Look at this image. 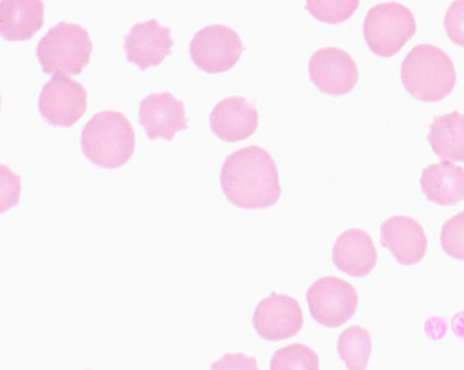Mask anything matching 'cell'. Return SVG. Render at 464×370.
Returning a JSON list of instances; mask_svg holds the SVG:
<instances>
[{
    "label": "cell",
    "instance_id": "6da1fadb",
    "mask_svg": "<svg viewBox=\"0 0 464 370\" xmlns=\"http://www.w3.org/2000/svg\"><path fill=\"white\" fill-rule=\"evenodd\" d=\"M221 190L234 206L261 210L281 199L282 187L276 164L258 146L239 148L227 157L220 173Z\"/></svg>",
    "mask_w": 464,
    "mask_h": 370
},
{
    "label": "cell",
    "instance_id": "7a4b0ae2",
    "mask_svg": "<svg viewBox=\"0 0 464 370\" xmlns=\"http://www.w3.org/2000/svg\"><path fill=\"white\" fill-rule=\"evenodd\" d=\"M401 82L415 100L440 102L455 88V65L450 55L436 45H416L402 61Z\"/></svg>",
    "mask_w": 464,
    "mask_h": 370
},
{
    "label": "cell",
    "instance_id": "3957f363",
    "mask_svg": "<svg viewBox=\"0 0 464 370\" xmlns=\"http://www.w3.org/2000/svg\"><path fill=\"white\" fill-rule=\"evenodd\" d=\"M135 145L132 124L120 111H101L82 128V153L105 169L124 166L132 158Z\"/></svg>",
    "mask_w": 464,
    "mask_h": 370
},
{
    "label": "cell",
    "instance_id": "277c9868",
    "mask_svg": "<svg viewBox=\"0 0 464 370\" xmlns=\"http://www.w3.org/2000/svg\"><path fill=\"white\" fill-rule=\"evenodd\" d=\"M92 42L79 24L61 21L53 26L37 44V58L44 73L65 71L80 74L90 63Z\"/></svg>",
    "mask_w": 464,
    "mask_h": 370
},
{
    "label": "cell",
    "instance_id": "5b68a950",
    "mask_svg": "<svg viewBox=\"0 0 464 370\" xmlns=\"http://www.w3.org/2000/svg\"><path fill=\"white\" fill-rule=\"evenodd\" d=\"M364 40L378 57L391 58L412 39L416 21L412 12L397 2H383L364 18Z\"/></svg>",
    "mask_w": 464,
    "mask_h": 370
},
{
    "label": "cell",
    "instance_id": "8992f818",
    "mask_svg": "<svg viewBox=\"0 0 464 370\" xmlns=\"http://www.w3.org/2000/svg\"><path fill=\"white\" fill-rule=\"evenodd\" d=\"M306 300L314 321L329 328L343 326L356 314L359 306L354 287L333 276L317 279L309 287Z\"/></svg>",
    "mask_w": 464,
    "mask_h": 370
},
{
    "label": "cell",
    "instance_id": "52a82bcc",
    "mask_svg": "<svg viewBox=\"0 0 464 370\" xmlns=\"http://www.w3.org/2000/svg\"><path fill=\"white\" fill-rule=\"evenodd\" d=\"M244 43L238 32L226 25L205 26L191 40L190 55L197 68L207 73H223L238 63Z\"/></svg>",
    "mask_w": 464,
    "mask_h": 370
},
{
    "label": "cell",
    "instance_id": "ba28073f",
    "mask_svg": "<svg viewBox=\"0 0 464 370\" xmlns=\"http://www.w3.org/2000/svg\"><path fill=\"white\" fill-rule=\"evenodd\" d=\"M39 109L50 124L73 127L87 110V90L82 82L57 71L40 92Z\"/></svg>",
    "mask_w": 464,
    "mask_h": 370
},
{
    "label": "cell",
    "instance_id": "9c48e42d",
    "mask_svg": "<svg viewBox=\"0 0 464 370\" xmlns=\"http://www.w3.org/2000/svg\"><path fill=\"white\" fill-rule=\"evenodd\" d=\"M309 77L323 94H349L359 81V68L353 58L337 47L317 50L309 60Z\"/></svg>",
    "mask_w": 464,
    "mask_h": 370
},
{
    "label": "cell",
    "instance_id": "30bf717a",
    "mask_svg": "<svg viewBox=\"0 0 464 370\" xmlns=\"http://www.w3.org/2000/svg\"><path fill=\"white\" fill-rule=\"evenodd\" d=\"M253 326L263 339L277 342L289 339L301 331L304 314L300 303L285 294L264 298L253 316Z\"/></svg>",
    "mask_w": 464,
    "mask_h": 370
},
{
    "label": "cell",
    "instance_id": "8fae6325",
    "mask_svg": "<svg viewBox=\"0 0 464 370\" xmlns=\"http://www.w3.org/2000/svg\"><path fill=\"white\" fill-rule=\"evenodd\" d=\"M172 45L170 29L160 25L157 20L135 24L124 37L127 60L140 71L161 65L172 54Z\"/></svg>",
    "mask_w": 464,
    "mask_h": 370
},
{
    "label": "cell",
    "instance_id": "7c38bea8",
    "mask_svg": "<svg viewBox=\"0 0 464 370\" xmlns=\"http://www.w3.org/2000/svg\"><path fill=\"white\" fill-rule=\"evenodd\" d=\"M139 124L151 140L167 138L170 142L179 130L188 129L184 103L170 92L148 95L139 105Z\"/></svg>",
    "mask_w": 464,
    "mask_h": 370
},
{
    "label": "cell",
    "instance_id": "4fadbf2b",
    "mask_svg": "<svg viewBox=\"0 0 464 370\" xmlns=\"http://www.w3.org/2000/svg\"><path fill=\"white\" fill-rule=\"evenodd\" d=\"M381 242L400 265H416L428 252V236L418 221L407 215H394L383 221Z\"/></svg>",
    "mask_w": 464,
    "mask_h": 370
},
{
    "label": "cell",
    "instance_id": "5bb4252c",
    "mask_svg": "<svg viewBox=\"0 0 464 370\" xmlns=\"http://www.w3.org/2000/svg\"><path fill=\"white\" fill-rule=\"evenodd\" d=\"M258 127V111L242 97L220 100L210 114V128L226 142H242L255 135Z\"/></svg>",
    "mask_w": 464,
    "mask_h": 370
},
{
    "label": "cell",
    "instance_id": "9a60e30c",
    "mask_svg": "<svg viewBox=\"0 0 464 370\" xmlns=\"http://www.w3.org/2000/svg\"><path fill=\"white\" fill-rule=\"evenodd\" d=\"M333 261L341 271L360 279L374 270L378 252L367 232L362 229H348L335 241Z\"/></svg>",
    "mask_w": 464,
    "mask_h": 370
},
{
    "label": "cell",
    "instance_id": "2e32d148",
    "mask_svg": "<svg viewBox=\"0 0 464 370\" xmlns=\"http://www.w3.org/2000/svg\"><path fill=\"white\" fill-rule=\"evenodd\" d=\"M420 188L428 201L455 206L464 202V169L447 161L430 165L423 169Z\"/></svg>",
    "mask_w": 464,
    "mask_h": 370
},
{
    "label": "cell",
    "instance_id": "e0dca14e",
    "mask_svg": "<svg viewBox=\"0 0 464 370\" xmlns=\"http://www.w3.org/2000/svg\"><path fill=\"white\" fill-rule=\"evenodd\" d=\"M44 24V4L42 0H2L0 2V32L12 42L31 39Z\"/></svg>",
    "mask_w": 464,
    "mask_h": 370
},
{
    "label": "cell",
    "instance_id": "ac0fdd59",
    "mask_svg": "<svg viewBox=\"0 0 464 370\" xmlns=\"http://www.w3.org/2000/svg\"><path fill=\"white\" fill-rule=\"evenodd\" d=\"M434 154L442 161L464 162V116L452 111L436 117L428 135Z\"/></svg>",
    "mask_w": 464,
    "mask_h": 370
},
{
    "label": "cell",
    "instance_id": "d6986e66",
    "mask_svg": "<svg viewBox=\"0 0 464 370\" xmlns=\"http://www.w3.org/2000/svg\"><path fill=\"white\" fill-rule=\"evenodd\" d=\"M337 348L348 370H365L372 351L370 332L359 326L351 327L338 337Z\"/></svg>",
    "mask_w": 464,
    "mask_h": 370
},
{
    "label": "cell",
    "instance_id": "ffe728a7",
    "mask_svg": "<svg viewBox=\"0 0 464 370\" xmlns=\"http://www.w3.org/2000/svg\"><path fill=\"white\" fill-rule=\"evenodd\" d=\"M271 370H319V356L308 346L295 343L274 354Z\"/></svg>",
    "mask_w": 464,
    "mask_h": 370
},
{
    "label": "cell",
    "instance_id": "44dd1931",
    "mask_svg": "<svg viewBox=\"0 0 464 370\" xmlns=\"http://www.w3.org/2000/svg\"><path fill=\"white\" fill-rule=\"evenodd\" d=\"M359 0H309L306 9L316 20L340 24L351 18L359 9Z\"/></svg>",
    "mask_w": 464,
    "mask_h": 370
},
{
    "label": "cell",
    "instance_id": "7402d4cb",
    "mask_svg": "<svg viewBox=\"0 0 464 370\" xmlns=\"http://www.w3.org/2000/svg\"><path fill=\"white\" fill-rule=\"evenodd\" d=\"M441 247L453 260L464 261V212L453 215L442 225Z\"/></svg>",
    "mask_w": 464,
    "mask_h": 370
},
{
    "label": "cell",
    "instance_id": "603a6c76",
    "mask_svg": "<svg viewBox=\"0 0 464 370\" xmlns=\"http://www.w3.org/2000/svg\"><path fill=\"white\" fill-rule=\"evenodd\" d=\"M445 32L455 44L464 49V0H456L445 14Z\"/></svg>",
    "mask_w": 464,
    "mask_h": 370
},
{
    "label": "cell",
    "instance_id": "cb8c5ba5",
    "mask_svg": "<svg viewBox=\"0 0 464 370\" xmlns=\"http://www.w3.org/2000/svg\"><path fill=\"white\" fill-rule=\"evenodd\" d=\"M2 176V213L6 212L10 207L15 206L20 201V176L14 175L9 167L2 165L0 166Z\"/></svg>",
    "mask_w": 464,
    "mask_h": 370
},
{
    "label": "cell",
    "instance_id": "d4e9b609",
    "mask_svg": "<svg viewBox=\"0 0 464 370\" xmlns=\"http://www.w3.org/2000/svg\"><path fill=\"white\" fill-rule=\"evenodd\" d=\"M212 370H258L257 359L244 353H227L218 361L213 362Z\"/></svg>",
    "mask_w": 464,
    "mask_h": 370
}]
</instances>
